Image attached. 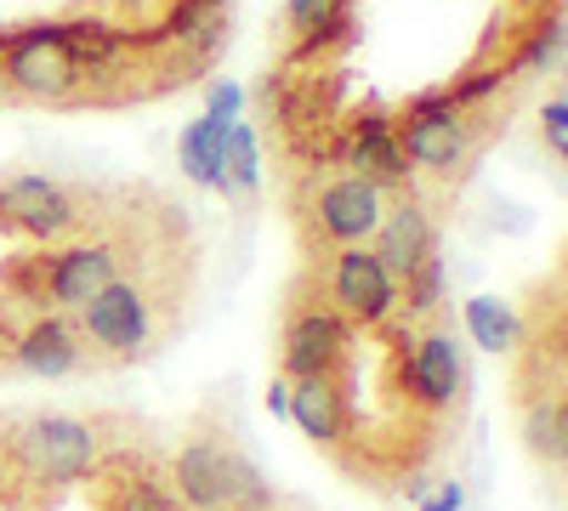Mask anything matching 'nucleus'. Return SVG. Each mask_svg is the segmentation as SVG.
<instances>
[{
  "label": "nucleus",
  "instance_id": "obj_1",
  "mask_svg": "<svg viewBox=\"0 0 568 511\" xmlns=\"http://www.w3.org/2000/svg\"><path fill=\"white\" fill-rule=\"evenodd\" d=\"M176 313V290L165 285L160 273H136V278H114L109 290H98L80 313V352H91L98 364H131L142 352H154L171 330Z\"/></svg>",
  "mask_w": 568,
  "mask_h": 511
},
{
  "label": "nucleus",
  "instance_id": "obj_2",
  "mask_svg": "<svg viewBox=\"0 0 568 511\" xmlns=\"http://www.w3.org/2000/svg\"><path fill=\"white\" fill-rule=\"evenodd\" d=\"M7 438V460H12V478L29 489H69L85 472H98L103 443L91 421H74V415H29L18 421Z\"/></svg>",
  "mask_w": 568,
  "mask_h": 511
},
{
  "label": "nucleus",
  "instance_id": "obj_3",
  "mask_svg": "<svg viewBox=\"0 0 568 511\" xmlns=\"http://www.w3.org/2000/svg\"><path fill=\"white\" fill-rule=\"evenodd\" d=\"M171 494L187 511H267L273 505L267 478L227 438H194L187 443L171 467Z\"/></svg>",
  "mask_w": 568,
  "mask_h": 511
},
{
  "label": "nucleus",
  "instance_id": "obj_4",
  "mask_svg": "<svg viewBox=\"0 0 568 511\" xmlns=\"http://www.w3.org/2000/svg\"><path fill=\"white\" fill-rule=\"evenodd\" d=\"M393 131H398L409 171H426V176H460L466 160L478 154V120L449 98V85L409 98L393 114Z\"/></svg>",
  "mask_w": 568,
  "mask_h": 511
},
{
  "label": "nucleus",
  "instance_id": "obj_5",
  "mask_svg": "<svg viewBox=\"0 0 568 511\" xmlns=\"http://www.w3.org/2000/svg\"><path fill=\"white\" fill-rule=\"evenodd\" d=\"M302 211V239L307 251L324 262L329 251H342V245H369L375 234V222H382L387 211V188H375L369 176L358 171H336V176H318L313 182V194L296 200Z\"/></svg>",
  "mask_w": 568,
  "mask_h": 511
},
{
  "label": "nucleus",
  "instance_id": "obj_6",
  "mask_svg": "<svg viewBox=\"0 0 568 511\" xmlns=\"http://www.w3.org/2000/svg\"><path fill=\"white\" fill-rule=\"evenodd\" d=\"M318 296L336 307L353 330H382L398 313V285L369 245H342L318 267Z\"/></svg>",
  "mask_w": 568,
  "mask_h": 511
},
{
  "label": "nucleus",
  "instance_id": "obj_7",
  "mask_svg": "<svg viewBox=\"0 0 568 511\" xmlns=\"http://www.w3.org/2000/svg\"><path fill=\"white\" fill-rule=\"evenodd\" d=\"M91 222L85 211V194L69 188L58 176H12L0 182V227L18 239H34V245H63L74 239L80 227Z\"/></svg>",
  "mask_w": 568,
  "mask_h": 511
},
{
  "label": "nucleus",
  "instance_id": "obj_8",
  "mask_svg": "<svg viewBox=\"0 0 568 511\" xmlns=\"http://www.w3.org/2000/svg\"><path fill=\"white\" fill-rule=\"evenodd\" d=\"M398 381L420 415H449L460 403V387H466V364H460L455 336L449 330H426L420 341L404 336L398 341Z\"/></svg>",
  "mask_w": 568,
  "mask_h": 511
},
{
  "label": "nucleus",
  "instance_id": "obj_9",
  "mask_svg": "<svg viewBox=\"0 0 568 511\" xmlns=\"http://www.w3.org/2000/svg\"><path fill=\"white\" fill-rule=\"evenodd\" d=\"M347 352H353V324L324 296L307 307H291V324H284V381L336 376Z\"/></svg>",
  "mask_w": 568,
  "mask_h": 511
},
{
  "label": "nucleus",
  "instance_id": "obj_10",
  "mask_svg": "<svg viewBox=\"0 0 568 511\" xmlns=\"http://www.w3.org/2000/svg\"><path fill=\"white\" fill-rule=\"evenodd\" d=\"M369 251L382 256V267L393 273V285H404L420 262L438 256V222H433V211H426L415 194H398V205H387L382 222H375Z\"/></svg>",
  "mask_w": 568,
  "mask_h": 511
},
{
  "label": "nucleus",
  "instance_id": "obj_11",
  "mask_svg": "<svg viewBox=\"0 0 568 511\" xmlns=\"http://www.w3.org/2000/svg\"><path fill=\"white\" fill-rule=\"evenodd\" d=\"M342 165L369 176L375 188H387V194H409V160L398 149V131H393V114L382 109H369L347 125V143H342Z\"/></svg>",
  "mask_w": 568,
  "mask_h": 511
},
{
  "label": "nucleus",
  "instance_id": "obj_12",
  "mask_svg": "<svg viewBox=\"0 0 568 511\" xmlns=\"http://www.w3.org/2000/svg\"><path fill=\"white\" fill-rule=\"evenodd\" d=\"M12 358L18 369H29V376H69V369H80V330L69 313H40L29 318L18 341H12Z\"/></svg>",
  "mask_w": 568,
  "mask_h": 511
},
{
  "label": "nucleus",
  "instance_id": "obj_13",
  "mask_svg": "<svg viewBox=\"0 0 568 511\" xmlns=\"http://www.w3.org/2000/svg\"><path fill=\"white\" fill-rule=\"evenodd\" d=\"M284 29H291V58L307 63L353 40V7L347 0H284Z\"/></svg>",
  "mask_w": 568,
  "mask_h": 511
},
{
  "label": "nucleus",
  "instance_id": "obj_14",
  "mask_svg": "<svg viewBox=\"0 0 568 511\" xmlns=\"http://www.w3.org/2000/svg\"><path fill=\"white\" fill-rule=\"evenodd\" d=\"M296 427L318 443V449H336L342 454V438H347V403H342V387L336 376H307V381H291V409Z\"/></svg>",
  "mask_w": 568,
  "mask_h": 511
},
{
  "label": "nucleus",
  "instance_id": "obj_15",
  "mask_svg": "<svg viewBox=\"0 0 568 511\" xmlns=\"http://www.w3.org/2000/svg\"><path fill=\"white\" fill-rule=\"evenodd\" d=\"M103 511H176V494L165 478H154L149 460H131V454H114L103 460Z\"/></svg>",
  "mask_w": 568,
  "mask_h": 511
},
{
  "label": "nucleus",
  "instance_id": "obj_16",
  "mask_svg": "<svg viewBox=\"0 0 568 511\" xmlns=\"http://www.w3.org/2000/svg\"><path fill=\"white\" fill-rule=\"evenodd\" d=\"M524 443H529L535 460H546L551 472L568 460V403H562V392L524 403Z\"/></svg>",
  "mask_w": 568,
  "mask_h": 511
},
{
  "label": "nucleus",
  "instance_id": "obj_17",
  "mask_svg": "<svg viewBox=\"0 0 568 511\" xmlns=\"http://www.w3.org/2000/svg\"><path fill=\"white\" fill-rule=\"evenodd\" d=\"M256 182H262L256 131L233 120V125H227V143H222V160H216V194H227V200H245V194H256Z\"/></svg>",
  "mask_w": 568,
  "mask_h": 511
},
{
  "label": "nucleus",
  "instance_id": "obj_18",
  "mask_svg": "<svg viewBox=\"0 0 568 511\" xmlns=\"http://www.w3.org/2000/svg\"><path fill=\"white\" fill-rule=\"evenodd\" d=\"M222 143H227V120H211V114H200L194 125L182 131L176 154H182V171H187V182H194V188H216Z\"/></svg>",
  "mask_w": 568,
  "mask_h": 511
},
{
  "label": "nucleus",
  "instance_id": "obj_19",
  "mask_svg": "<svg viewBox=\"0 0 568 511\" xmlns=\"http://www.w3.org/2000/svg\"><path fill=\"white\" fill-rule=\"evenodd\" d=\"M517 324H524V318H517L500 296H471L466 302V330H471V341H478L484 352H511L517 347Z\"/></svg>",
  "mask_w": 568,
  "mask_h": 511
},
{
  "label": "nucleus",
  "instance_id": "obj_20",
  "mask_svg": "<svg viewBox=\"0 0 568 511\" xmlns=\"http://www.w3.org/2000/svg\"><path fill=\"white\" fill-rule=\"evenodd\" d=\"M540 136L551 143V160H568V98L557 91V98L546 103V114H540Z\"/></svg>",
  "mask_w": 568,
  "mask_h": 511
},
{
  "label": "nucleus",
  "instance_id": "obj_21",
  "mask_svg": "<svg viewBox=\"0 0 568 511\" xmlns=\"http://www.w3.org/2000/svg\"><path fill=\"white\" fill-rule=\"evenodd\" d=\"M240 109H245V91L233 85V80H211V91H205V114L211 120H240Z\"/></svg>",
  "mask_w": 568,
  "mask_h": 511
},
{
  "label": "nucleus",
  "instance_id": "obj_22",
  "mask_svg": "<svg viewBox=\"0 0 568 511\" xmlns=\"http://www.w3.org/2000/svg\"><path fill=\"white\" fill-rule=\"evenodd\" d=\"M460 505H466V494H460V483H444V489H438L433 500H426L420 511H460Z\"/></svg>",
  "mask_w": 568,
  "mask_h": 511
},
{
  "label": "nucleus",
  "instance_id": "obj_23",
  "mask_svg": "<svg viewBox=\"0 0 568 511\" xmlns=\"http://www.w3.org/2000/svg\"><path fill=\"white\" fill-rule=\"evenodd\" d=\"M267 409H273V415L291 409V381H273V387H267Z\"/></svg>",
  "mask_w": 568,
  "mask_h": 511
}]
</instances>
